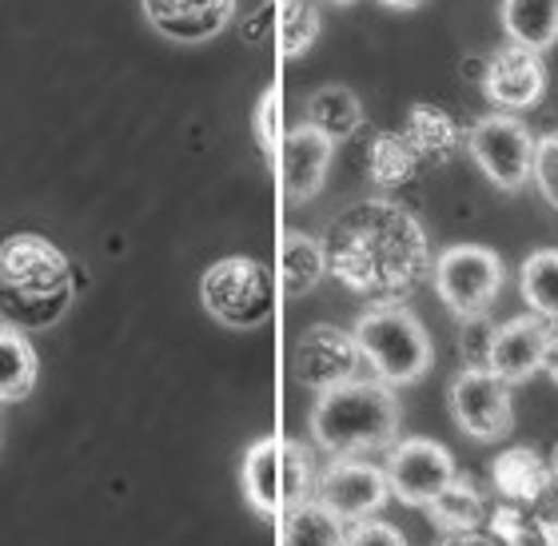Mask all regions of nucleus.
Segmentation results:
<instances>
[{"label":"nucleus","instance_id":"obj_1","mask_svg":"<svg viewBox=\"0 0 558 546\" xmlns=\"http://www.w3.org/2000/svg\"><path fill=\"white\" fill-rule=\"evenodd\" d=\"M327 271L343 288L396 303L427 276V232L391 199H363L339 211L324 240Z\"/></svg>","mask_w":558,"mask_h":546},{"label":"nucleus","instance_id":"obj_2","mask_svg":"<svg viewBox=\"0 0 558 546\" xmlns=\"http://www.w3.org/2000/svg\"><path fill=\"white\" fill-rule=\"evenodd\" d=\"M72 307V264L52 240L33 232L0 244V324L12 331L52 327Z\"/></svg>","mask_w":558,"mask_h":546},{"label":"nucleus","instance_id":"obj_3","mask_svg":"<svg viewBox=\"0 0 558 546\" xmlns=\"http://www.w3.org/2000/svg\"><path fill=\"white\" fill-rule=\"evenodd\" d=\"M396 391L379 379H351L319 391L312 408V439L331 459H360L367 451L396 447L403 423Z\"/></svg>","mask_w":558,"mask_h":546},{"label":"nucleus","instance_id":"obj_4","mask_svg":"<svg viewBox=\"0 0 558 546\" xmlns=\"http://www.w3.org/2000/svg\"><path fill=\"white\" fill-rule=\"evenodd\" d=\"M351 336L360 343L363 363L387 387H408L435 367V343L427 327L403 303H372L355 319Z\"/></svg>","mask_w":558,"mask_h":546},{"label":"nucleus","instance_id":"obj_5","mask_svg":"<svg viewBox=\"0 0 558 546\" xmlns=\"http://www.w3.org/2000/svg\"><path fill=\"white\" fill-rule=\"evenodd\" d=\"M240 483H244L247 507L264 519L288 514L291 507L312 499L315 490V466L312 451L295 439H259L247 447L244 466H240Z\"/></svg>","mask_w":558,"mask_h":546},{"label":"nucleus","instance_id":"obj_6","mask_svg":"<svg viewBox=\"0 0 558 546\" xmlns=\"http://www.w3.org/2000/svg\"><path fill=\"white\" fill-rule=\"evenodd\" d=\"M204 312L223 327H259L276 312L271 271L252 256L216 259L199 279Z\"/></svg>","mask_w":558,"mask_h":546},{"label":"nucleus","instance_id":"obj_7","mask_svg":"<svg viewBox=\"0 0 558 546\" xmlns=\"http://www.w3.org/2000/svg\"><path fill=\"white\" fill-rule=\"evenodd\" d=\"M430 279H435V291L451 315H459V319L487 315L502 291V259L495 247L451 244L430 264Z\"/></svg>","mask_w":558,"mask_h":546},{"label":"nucleus","instance_id":"obj_8","mask_svg":"<svg viewBox=\"0 0 558 546\" xmlns=\"http://www.w3.org/2000/svg\"><path fill=\"white\" fill-rule=\"evenodd\" d=\"M466 151L478 163V172L502 192H519L535 168V136L511 112L478 117L466 132Z\"/></svg>","mask_w":558,"mask_h":546},{"label":"nucleus","instance_id":"obj_9","mask_svg":"<svg viewBox=\"0 0 558 546\" xmlns=\"http://www.w3.org/2000/svg\"><path fill=\"white\" fill-rule=\"evenodd\" d=\"M447 403H451V418L459 423V430L475 442H502L514 430L511 384L495 372L463 367L447 387Z\"/></svg>","mask_w":558,"mask_h":546},{"label":"nucleus","instance_id":"obj_10","mask_svg":"<svg viewBox=\"0 0 558 546\" xmlns=\"http://www.w3.org/2000/svg\"><path fill=\"white\" fill-rule=\"evenodd\" d=\"M384 471H387L391 495H396L403 507H423V511L459 478L454 454L447 451L439 439H423V435L396 442L391 454H387Z\"/></svg>","mask_w":558,"mask_h":546},{"label":"nucleus","instance_id":"obj_11","mask_svg":"<svg viewBox=\"0 0 558 546\" xmlns=\"http://www.w3.org/2000/svg\"><path fill=\"white\" fill-rule=\"evenodd\" d=\"M324 511H331L343 526L367 523L372 514H379L391 499L387 487V471L363 459H336L324 475H315V495Z\"/></svg>","mask_w":558,"mask_h":546},{"label":"nucleus","instance_id":"obj_12","mask_svg":"<svg viewBox=\"0 0 558 546\" xmlns=\"http://www.w3.org/2000/svg\"><path fill=\"white\" fill-rule=\"evenodd\" d=\"M291 372H295V379H300L303 387H312L315 396H319V391H331V387H339V384L360 379L363 351H360V343H355V336L343 331V327L315 324L295 339Z\"/></svg>","mask_w":558,"mask_h":546},{"label":"nucleus","instance_id":"obj_13","mask_svg":"<svg viewBox=\"0 0 558 546\" xmlns=\"http://www.w3.org/2000/svg\"><path fill=\"white\" fill-rule=\"evenodd\" d=\"M331 156H336V144L324 132H315L312 124H295V129L283 132V144L276 151L283 199L288 204H307L312 196H319L327 168H331Z\"/></svg>","mask_w":558,"mask_h":546},{"label":"nucleus","instance_id":"obj_14","mask_svg":"<svg viewBox=\"0 0 558 546\" xmlns=\"http://www.w3.org/2000/svg\"><path fill=\"white\" fill-rule=\"evenodd\" d=\"M144 16L175 45H204L220 36L235 16V0H140Z\"/></svg>","mask_w":558,"mask_h":546},{"label":"nucleus","instance_id":"obj_15","mask_svg":"<svg viewBox=\"0 0 558 546\" xmlns=\"http://www.w3.org/2000/svg\"><path fill=\"white\" fill-rule=\"evenodd\" d=\"M483 93L495 100L507 112H519V108H535L547 93V69L538 52L519 45L499 48L487 64V76H483Z\"/></svg>","mask_w":558,"mask_h":546},{"label":"nucleus","instance_id":"obj_16","mask_svg":"<svg viewBox=\"0 0 558 546\" xmlns=\"http://www.w3.org/2000/svg\"><path fill=\"white\" fill-rule=\"evenodd\" d=\"M547 331L550 324L538 315H514L507 324H499L495 343H490L487 372H495L507 384H526L531 375L543 372V351H547Z\"/></svg>","mask_w":558,"mask_h":546},{"label":"nucleus","instance_id":"obj_17","mask_svg":"<svg viewBox=\"0 0 558 546\" xmlns=\"http://www.w3.org/2000/svg\"><path fill=\"white\" fill-rule=\"evenodd\" d=\"M490 483L507 502L523 507L543 499L555 487V475H550V459H543L535 447H507L490 463Z\"/></svg>","mask_w":558,"mask_h":546},{"label":"nucleus","instance_id":"obj_18","mask_svg":"<svg viewBox=\"0 0 558 546\" xmlns=\"http://www.w3.org/2000/svg\"><path fill=\"white\" fill-rule=\"evenodd\" d=\"M303 124H312L315 132H324L331 144L351 139L363 129V100L351 93L348 84H324L307 96L303 108Z\"/></svg>","mask_w":558,"mask_h":546},{"label":"nucleus","instance_id":"obj_19","mask_svg":"<svg viewBox=\"0 0 558 546\" xmlns=\"http://www.w3.org/2000/svg\"><path fill=\"white\" fill-rule=\"evenodd\" d=\"M502 33L511 45L547 52L558 45V0H502Z\"/></svg>","mask_w":558,"mask_h":546},{"label":"nucleus","instance_id":"obj_20","mask_svg":"<svg viewBox=\"0 0 558 546\" xmlns=\"http://www.w3.org/2000/svg\"><path fill=\"white\" fill-rule=\"evenodd\" d=\"M427 514H430V523L451 538V535H466V531H478V526L490 519V507H487V495H483L471 478H454L451 487L430 502Z\"/></svg>","mask_w":558,"mask_h":546},{"label":"nucleus","instance_id":"obj_21","mask_svg":"<svg viewBox=\"0 0 558 546\" xmlns=\"http://www.w3.org/2000/svg\"><path fill=\"white\" fill-rule=\"evenodd\" d=\"M324 276H327L324 244L303 232H283V240H279V279H283L288 295H307Z\"/></svg>","mask_w":558,"mask_h":546},{"label":"nucleus","instance_id":"obj_22","mask_svg":"<svg viewBox=\"0 0 558 546\" xmlns=\"http://www.w3.org/2000/svg\"><path fill=\"white\" fill-rule=\"evenodd\" d=\"M40 363L28 343V336L0 324V403H21L33 396Z\"/></svg>","mask_w":558,"mask_h":546},{"label":"nucleus","instance_id":"obj_23","mask_svg":"<svg viewBox=\"0 0 558 546\" xmlns=\"http://www.w3.org/2000/svg\"><path fill=\"white\" fill-rule=\"evenodd\" d=\"M519 291H523L531 315L558 324V247H538L523 259Z\"/></svg>","mask_w":558,"mask_h":546},{"label":"nucleus","instance_id":"obj_24","mask_svg":"<svg viewBox=\"0 0 558 546\" xmlns=\"http://www.w3.org/2000/svg\"><path fill=\"white\" fill-rule=\"evenodd\" d=\"M403 136L411 139V148L418 151V160H447L454 148H459V124L451 120V112H442L435 105H415L408 112V124H403Z\"/></svg>","mask_w":558,"mask_h":546},{"label":"nucleus","instance_id":"obj_25","mask_svg":"<svg viewBox=\"0 0 558 546\" xmlns=\"http://www.w3.org/2000/svg\"><path fill=\"white\" fill-rule=\"evenodd\" d=\"M415 163H418V151L411 148V139L403 132H379L367 144V175L384 192L408 184L411 175H415Z\"/></svg>","mask_w":558,"mask_h":546},{"label":"nucleus","instance_id":"obj_26","mask_svg":"<svg viewBox=\"0 0 558 546\" xmlns=\"http://www.w3.org/2000/svg\"><path fill=\"white\" fill-rule=\"evenodd\" d=\"M343 535H348V526L315 499L283 514V546H343Z\"/></svg>","mask_w":558,"mask_h":546},{"label":"nucleus","instance_id":"obj_27","mask_svg":"<svg viewBox=\"0 0 558 546\" xmlns=\"http://www.w3.org/2000/svg\"><path fill=\"white\" fill-rule=\"evenodd\" d=\"M276 33H279V52L288 60L303 57L319 36V12L312 0H279L276 12Z\"/></svg>","mask_w":558,"mask_h":546},{"label":"nucleus","instance_id":"obj_28","mask_svg":"<svg viewBox=\"0 0 558 546\" xmlns=\"http://www.w3.org/2000/svg\"><path fill=\"white\" fill-rule=\"evenodd\" d=\"M495 331H499V324H490L487 315H471V319H463V324H459V351H463L466 367L487 372Z\"/></svg>","mask_w":558,"mask_h":546},{"label":"nucleus","instance_id":"obj_29","mask_svg":"<svg viewBox=\"0 0 558 546\" xmlns=\"http://www.w3.org/2000/svg\"><path fill=\"white\" fill-rule=\"evenodd\" d=\"M531 180L538 184L543 199L558 211V132L535 139V168H531Z\"/></svg>","mask_w":558,"mask_h":546},{"label":"nucleus","instance_id":"obj_30","mask_svg":"<svg viewBox=\"0 0 558 546\" xmlns=\"http://www.w3.org/2000/svg\"><path fill=\"white\" fill-rule=\"evenodd\" d=\"M256 139L259 148L276 156L279 144H283V124H279V93L268 88V93L259 96V108H256Z\"/></svg>","mask_w":558,"mask_h":546},{"label":"nucleus","instance_id":"obj_31","mask_svg":"<svg viewBox=\"0 0 558 546\" xmlns=\"http://www.w3.org/2000/svg\"><path fill=\"white\" fill-rule=\"evenodd\" d=\"M343 546H408V538L399 535L391 523H379V519H367V523L348 526Z\"/></svg>","mask_w":558,"mask_h":546},{"label":"nucleus","instance_id":"obj_32","mask_svg":"<svg viewBox=\"0 0 558 546\" xmlns=\"http://www.w3.org/2000/svg\"><path fill=\"white\" fill-rule=\"evenodd\" d=\"M543 372L550 375V384L558 387V324H550L547 331V351H543Z\"/></svg>","mask_w":558,"mask_h":546},{"label":"nucleus","instance_id":"obj_33","mask_svg":"<svg viewBox=\"0 0 558 546\" xmlns=\"http://www.w3.org/2000/svg\"><path fill=\"white\" fill-rule=\"evenodd\" d=\"M447 546H502L490 531H466V535H451Z\"/></svg>","mask_w":558,"mask_h":546},{"label":"nucleus","instance_id":"obj_34","mask_svg":"<svg viewBox=\"0 0 558 546\" xmlns=\"http://www.w3.org/2000/svg\"><path fill=\"white\" fill-rule=\"evenodd\" d=\"M379 4H387V9H399V12H408V9H418L423 0H379Z\"/></svg>","mask_w":558,"mask_h":546},{"label":"nucleus","instance_id":"obj_35","mask_svg":"<svg viewBox=\"0 0 558 546\" xmlns=\"http://www.w3.org/2000/svg\"><path fill=\"white\" fill-rule=\"evenodd\" d=\"M550 475H555V487H558V447H555V454H550Z\"/></svg>","mask_w":558,"mask_h":546},{"label":"nucleus","instance_id":"obj_36","mask_svg":"<svg viewBox=\"0 0 558 546\" xmlns=\"http://www.w3.org/2000/svg\"><path fill=\"white\" fill-rule=\"evenodd\" d=\"M331 4H355V0H331Z\"/></svg>","mask_w":558,"mask_h":546}]
</instances>
